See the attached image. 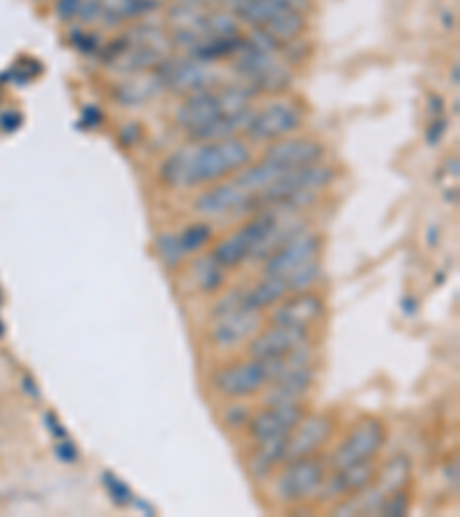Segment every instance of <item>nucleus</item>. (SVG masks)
I'll return each instance as SVG.
<instances>
[{
  "label": "nucleus",
  "mask_w": 460,
  "mask_h": 517,
  "mask_svg": "<svg viewBox=\"0 0 460 517\" xmlns=\"http://www.w3.org/2000/svg\"><path fill=\"white\" fill-rule=\"evenodd\" d=\"M251 161V141H244L240 136L198 143L194 148L173 152L161 166V180L173 189L201 187V184H214L226 180L228 175L240 173Z\"/></svg>",
  "instance_id": "obj_1"
},
{
  "label": "nucleus",
  "mask_w": 460,
  "mask_h": 517,
  "mask_svg": "<svg viewBox=\"0 0 460 517\" xmlns=\"http://www.w3.org/2000/svg\"><path fill=\"white\" fill-rule=\"evenodd\" d=\"M260 329H263V313L247 304L244 292H228L214 306L210 341L217 347H235L251 341Z\"/></svg>",
  "instance_id": "obj_2"
},
{
  "label": "nucleus",
  "mask_w": 460,
  "mask_h": 517,
  "mask_svg": "<svg viewBox=\"0 0 460 517\" xmlns=\"http://www.w3.org/2000/svg\"><path fill=\"white\" fill-rule=\"evenodd\" d=\"M226 7L281 44L295 42L306 26L302 12L290 10L276 0H226Z\"/></svg>",
  "instance_id": "obj_3"
},
{
  "label": "nucleus",
  "mask_w": 460,
  "mask_h": 517,
  "mask_svg": "<svg viewBox=\"0 0 460 517\" xmlns=\"http://www.w3.org/2000/svg\"><path fill=\"white\" fill-rule=\"evenodd\" d=\"M281 359H249L221 368L214 375V389L226 398H249L279 377Z\"/></svg>",
  "instance_id": "obj_4"
},
{
  "label": "nucleus",
  "mask_w": 460,
  "mask_h": 517,
  "mask_svg": "<svg viewBox=\"0 0 460 517\" xmlns=\"http://www.w3.org/2000/svg\"><path fill=\"white\" fill-rule=\"evenodd\" d=\"M233 58L237 72L258 92H281L293 81L290 69L276 58V53L260 51L247 40H242V44L237 46Z\"/></svg>",
  "instance_id": "obj_5"
},
{
  "label": "nucleus",
  "mask_w": 460,
  "mask_h": 517,
  "mask_svg": "<svg viewBox=\"0 0 460 517\" xmlns=\"http://www.w3.org/2000/svg\"><path fill=\"white\" fill-rule=\"evenodd\" d=\"M302 120V108L290 102V99H281V102H272L260 108V111H253L244 134L253 143H274L293 136L302 127Z\"/></svg>",
  "instance_id": "obj_6"
},
{
  "label": "nucleus",
  "mask_w": 460,
  "mask_h": 517,
  "mask_svg": "<svg viewBox=\"0 0 460 517\" xmlns=\"http://www.w3.org/2000/svg\"><path fill=\"white\" fill-rule=\"evenodd\" d=\"M157 79L161 88H168L178 95H191V92L214 90L219 86V74L212 65L201 63L194 58H164L157 65Z\"/></svg>",
  "instance_id": "obj_7"
},
{
  "label": "nucleus",
  "mask_w": 460,
  "mask_h": 517,
  "mask_svg": "<svg viewBox=\"0 0 460 517\" xmlns=\"http://www.w3.org/2000/svg\"><path fill=\"white\" fill-rule=\"evenodd\" d=\"M334 182V168L327 164H313L304 168H293L286 171L279 180L270 184L265 191L256 196L258 205H281L283 200L293 198L295 194H304V191H318L329 187Z\"/></svg>",
  "instance_id": "obj_8"
},
{
  "label": "nucleus",
  "mask_w": 460,
  "mask_h": 517,
  "mask_svg": "<svg viewBox=\"0 0 460 517\" xmlns=\"http://www.w3.org/2000/svg\"><path fill=\"white\" fill-rule=\"evenodd\" d=\"M320 258V237L316 233L299 230L288 242H283L279 249L265 258L263 276H276V279H288L306 265H313Z\"/></svg>",
  "instance_id": "obj_9"
},
{
  "label": "nucleus",
  "mask_w": 460,
  "mask_h": 517,
  "mask_svg": "<svg viewBox=\"0 0 460 517\" xmlns=\"http://www.w3.org/2000/svg\"><path fill=\"white\" fill-rule=\"evenodd\" d=\"M385 439H387L385 423L380 419H364L362 423H357V426L350 430V435L345 437V442L334 451L332 467L343 469V467L357 465V462L373 460L375 455L380 453L382 446H385Z\"/></svg>",
  "instance_id": "obj_10"
},
{
  "label": "nucleus",
  "mask_w": 460,
  "mask_h": 517,
  "mask_svg": "<svg viewBox=\"0 0 460 517\" xmlns=\"http://www.w3.org/2000/svg\"><path fill=\"white\" fill-rule=\"evenodd\" d=\"M286 469L276 476L274 492L281 501H302L316 495L325 483V462L318 458H302L295 462H286Z\"/></svg>",
  "instance_id": "obj_11"
},
{
  "label": "nucleus",
  "mask_w": 460,
  "mask_h": 517,
  "mask_svg": "<svg viewBox=\"0 0 460 517\" xmlns=\"http://www.w3.org/2000/svg\"><path fill=\"white\" fill-rule=\"evenodd\" d=\"M302 403L270 405L258 414L249 416V435L253 442H272V439H286L297 428V423L304 419Z\"/></svg>",
  "instance_id": "obj_12"
},
{
  "label": "nucleus",
  "mask_w": 460,
  "mask_h": 517,
  "mask_svg": "<svg viewBox=\"0 0 460 517\" xmlns=\"http://www.w3.org/2000/svg\"><path fill=\"white\" fill-rule=\"evenodd\" d=\"M334 423L325 414H311L304 416L297 423V428L290 432L286 451H283V462H295L302 458H311L316 455L322 446L327 444V439L332 437Z\"/></svg>",
  "instance_id": "obj_13"
},
{
  "label": "nucleus",
  "mask_w": 460,
  "mask_h": 517,
  "mask_svg": "<svg viewBox=\"0 0 460 517\" xmlns=\"http://www.w3.org/2000/svg\"><path fill=\"white\" fill-rule=\"evenodd\" d=\"M309 345V329L281 327L272 324L270 329H260L249 341L251 359H283L299 347Z\"/></svg>",
  "instance_id": "obj_14"
},
{
  "label": "nucleus",
  "mask_w": 460,
  "mask_h": 517,
  "mask_svg": "<svg viewBox=\"0 0 460 517\" xmlns=\"http://www.w3.org/2000/svg\"><path fill=\"white\" fill-rule=\"evenodd\" d=\"M251 207H258L256 196L247 194L235 180L205 189L203 194L194 200V210L203 216L237 214L247 212Z\"/></svg>",
  "instance_id": "obj_15"
},
{
  "label": "nucleus",
  "mask_w": 460,
  "mask_h": 517,
  "mask_svg": "<svg viewBox=\"0 0 460 517\" xmlns=\"http://www.w3.org/2000/svg\"><path fill=\"white\" fill-rule=\"evenodd\" d=\"M325 157V145L313 141V138H281L274 141L270 148L263 152V161L283 168V171H293V168L313 166Z\"/></svg>",
  "instance_id": "obj_16"
},
{
  "label": "nucleus",
  "mask_w": 460,
  "mask_h": 517,
  "mask_svg": "<svg viewBox=\"0 0 460 517\" xmlns=\"http://www.w3.org/2000/svg\"><path fill=\"white\" fill-rule=\"evenodd\" d=\"M322 315H325V302L316 292L304 290L295 292L293 297L281 299V304L274 308L270 315L272 324H281V327H295V329H309L316 324Z\"/></svg>",
  "instance_id": "obj_17"
},
{
  "label": "nucleus",
  "mask_w": 460,
  "mask_h": 517,
  "mask_svg": "<svg viewBox=\"0 0 460 517\" xmlns=\"http://www.w3.org/2000/svg\"><path fill=\"white\" fill-rule=\"evenodd\" d=\"M224 113L226 111L224 106H221L217 88L201 90L184 97V102L178 106V111H175V122H178L187 134H194V131L212 125V122L219 120Z\"/></svg>",
  "instance_id": "obj_18"
},
{
  "label": "nucleus",
  "mask_w": 460,
  "mask_h": 517,
  "mask_svg": "<svg viewBox=\"0 0 460 517\" xmlns=\"http://www.w3.org/2000/svg\"><path fill=\"white\" fill-rule=\"evenodd\" d=\"M375 474H378V469H375L373 460L357 462V465L336 469L334 478L329 481V492H332L334 497H341V495L352 497V495H357V492L366 490L368 485L375 481Z\"/></svg>",
  "instance_id": "obj_19"
},
{
  "label": "nucleus",
  "mask_w": 460,
  "mask_h": 517,
  "mask_svg": "<svg viewBox=\"0 0 460 517\" xmlns=\"http://www.w3.org/2000/svg\"><path fill=\"white\" fill-rule=\"evenodd\" d=\"M286 173L283 168L270 164V161H260V164H249L242 168L240 173H235L233 180L251 196H258L260 191H265L270 184H274L279 177Z\"/></svg>",
  "instance_id": "obj_20"
},
{
  "label": "nucleus",
  "mask_w": 460,
  "mask_h": 517,
  "mask_svg": "<svg viewBox=\"0 0 460 517\" xmlns=\"http://www.w3.org/2000/svg\"><path fill=\"white\" fill-rule=\"evenodd\" d=\"M412 476V465L410 460L405 458V455H398V458H391L385 467L380 469L375 478H378V483H375V488L382 492V497L391 495V492L396 490H405V485H408Z\"/></svg>",
  "instance_id": "obj_21"
},
{
  "label": "nucleus",
  "mask_w": 460,
  "mask_h": 517,
  "mask_svg": "<svg viewBox=\"0 0 460 517\" xmlns=\"http://www.w3.org/2000/svg\"><path fill=\"white\" fill-rule=\"evenodd\" d=\"M244 295H247V304L251 308L263 311V308L279 304L281 299H286L290 295V292L283 279H276V276H263V281H258L251 290L244 292Z\"/></svg>",
  "instance_id": "obj_22"
},
{
  "label": "nucleus",
  "mask_w": 460,
  "mask_h": 517,
  "mask_svg": "<svg viewBox=\"0 0 460 517\" xmlns=\"http://www.w3.org/2000/svg\"><path fill=\"white\" fill-rule=\"evenodd\" d=\"M286 439H272V442H260L256 444V453L251 458V472L258 478H263L272 472L276 465L283 462V451H286Z\"/></svg>",
  "instance_id": "obj_23"
},
{
  "label": "nucleus",
  "mask_w": 460,
  "mask_h": 517,
  "mask_svg": "<svg viewBox=\"0 0 460 517\" xmlns=\"http://www.w3.org/2000/svg\"><path fill=\"white\" fill-rule=\"evenodd\" d=\"M161 88L157 74L138 76V79L127 81L125 86L118 88V99L122 104H143Z\"/></svg>",
  "instance_id": "obj_24"
},
{
  "label": "nucleus",
  "mask_w": 460,
  "mask_h": 517,
  "mask_svg": "<svg viewBox=\"0 0 460 517\" xmlns=\"http://www.w3.org/2000/svg\"><path fill=\"white\" fill-rule=\"evenodd\" d=\"M194 279L198 283V288H201L203 292H207V295H214V292H217L221 285H224V281H226L224 267H221L219 262L214 260L212 256H207V258L196 262Z\"/></svg>",
  "instance_id": "obj_25"
},
{
  "label": "nucleus",
  "mask_w": 460,
  "mask_h": 517,
  "mask_svg": "<svg viewBox=\"0 0 460 517\" xmlns=\"http://www.w3.org/2000/svg\"><path fill=\"white\" fill-rule=\"evenodd\" d=\"M155 249L161 262L171 269L180 267L184 262V256H187V251H184V246L180 242V235L175 233H161L155 242Z\"/></svg>",
  "instance_id": "obj_26"
},
{
  "label": "nucleus",
  "mask_w": 460,
  "mask_h": 517,
  "mask_svg": "<svg viewBox=\"0 0 460 517\" xmlns=\"http://www.w3.org/2000/svg\"><path fill=\"white\" fill-rule=\"evenodd\" d=\"M212 226L210 223H191L189 228H184L180 233V242L187 253L201 251L203 246L212 242Z\"/></svg>",
  "instance_id": "obj_27"
},
{
  "label": "nucleus",
  "mask_w": 460,
  "mask_h": 517,
  "mask_svg": "<svg viewBox=\"0 0 460 517\" xmlns=\"http://www.w3.org/2000/svg\"><path fill=\"white\" fill-rule=\"evenodd\" d=\"M102 483L106 485V490H109L113 504L127 506V504H132V501H134V495H132V490H129V485L125 481H120V478L115 476V474L104 472L102 474Z\"/></svg>",
  "instance_id": "obj_28"
},
{
  "label": "nucleus",
  "mask_w": 460,
  "mask_h": 517,
  "mask_svg": "<svg viewBox=\"0 0 460 517\" xmlns=\"http://www.w3.org/2000/svg\"><path fill=\"white\" fill-rule=\"evenodd\" d=\"M410 508V497L405 490H396L382 499L380 504V515H405Z\"/></svg>",
  "instance_id": "obj_29"
},
{
  "label": "nucleus",
  "mask_w": 460,
  "mask_h": 517,
  "mask_svg": "<svg viewBox=\"0 0 460 517\" xmlns=\"http://www.w3.org/2000/svg\"><path fill=\"white\" fill-rule=\"evenodd\" d=\"M224 423L230 430L244 428L249 423V410L244 405H230L224 412Z\"/></svg>",
  "instance_id": "obj_30"
},
{
  "label": "nucleus",
  "mask_w": 460,
  "mask_h": 517,
  "mask_svg": "<svg viewBox=\"0 0 460 517\" xmlns=\"http://www.w3.org/2000/svg\"><path fill=\"white\" fill-rule=\"evenodd\" d=\"M76 14H79V19L83 23H95V21H102L104 7L99 0H81V7Z\"/></svg>",
  "instance_id": "obj_31"
},
{
  "label": "nucleus",
  "mask_w": 460,
  "mask_h": 517,
  "mask_svg": "<svg viewBox=\"0 0 460 517\" xmlns=\"http://www.w3.org/2000/svg\"><path fill=\"white\" fill-rule=\"evenodd\" d=\"M79 7H81V0H60V3H58V17L63 19V21H69L76 12H79Z\"/></svg>",
  "instance_id": "obj_32"
},
{
  "label": "nucleus",
  "mask_w": 460,
  "mask_h": 517,
  "mask_svg": "<svg viewBox=\"0 0 460 517\" xmlns=\"http://www.w3.org/2000/svg\"><path fill=\"white\" fill-rule=\"evenodd\" d=\"M58 455L63 458L65 462H76L79 460V451H76V446L69 442V439L65 437V442H60L58 446Z\"/></svg>",
  "instance_id": "obj_33"
},
{
  "label": "nucleus",
  "mask_w": 460,
  "mask_h": 517,
  "mask_svg": "<svg viewBox=\"0 0 460 517\" xmlns=\"http://www.w3.org/2000/svg\"><path fill=\"white\" fill-rule=\"evenodd\" d=\"M178 3L198 7V10H205V7H210L212 3H217V0H178Z\"/></svg>",
  "instance_id": "obj_34"
}]
</instances>
